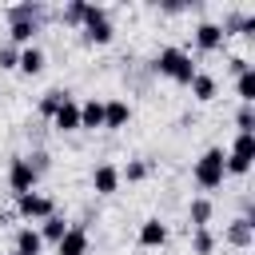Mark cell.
<instances>
[{
  "mask_svg": "<svg viewBox=\"0 0 255 255\" xmlns=\"http://www.w3.org/2000/svg\"><path fill=\"white\" fill-rule=\"evenodd\" d=\"M52 128L56 131H80V104L76 100H64V108L52 116Z\"/></svg>",
  "mask_w": 255,
  "mask_h": 255,
  "instance_id": "obj_18",
  "label": "cell"
},
{
  "mask_svg": "<svg viewBox=\"0 0 255 255\" xmlns=\"http://www.w3.org/2000/svg\"><path fill=\"white\" fill-rule=\"evenodd\" d=\"M227 155H231V159H239V163H251V159H255V135H235Z\"/></svg>",
  "mask_w": 255,
  "mask_h": 255,
  "instance_id": "obj_22",
  "label": "cell"
},
{
  "mask_svg": "<svg viewBox=\"0 0 255 255\" xmlns=\"http://www.w3.org/2000/svg\"><path fill=\"white\" fill-rule=\"evenodd\" d=\"M64 100H72V92H68V88H48V92L40 96V108H36V112H40L44 120H52V116L64 108Z\"/></svg>",
  "mask_w": 255,
  "mask_h": 255,
  "instance_id": "obj_19",
  "label": "cell"
},
{
  "mask_svg": "<svg viewBox=\"0 0 255 255\" xmlns=\"http://www.w3.org/2000/svg\"><path fill=\"white\" fill-rule=\"evenodd\" d=\"M104 128V100H84L80 104V131Z\"/></svg>",
  "mask_w": 255,
  "mask_h": 255,
  "instance_id": "obj_17",
  "label": "cell"
},
{
  "mask_svg": "<svg viewBox=\"0 0 255 255\" xmlns=\"http://www.w3.org/2000/svg\"><path fill=\"white\" fill-rule=\"evenodd\" d=\"M151 72L155 76H163V80H175L179 88H187L191 80H195V60L183 52V48H175V44H167V48H159L155 52V60H151Z\"/></svg>",
  "mask_w": 255,
  "mask_h": 255,
  "instance_id": "obj_1",
  "label": "cell"
},
{
  "mask_svg": "<svg viewBox=\"0 0 255 255\" xmlns=\"http://www.w3.org/2000/svg\"><path fill=\"white\" fill-rule=\"evenodd\" d=\"M247 20H251V12H239V8H231V12L223 16V24H219V28H223V36H235V32L243 36V32H247Z\"/></svg>",
  "mask_w": 255,
  "mask_h": 255,
  "instance_id": "obj_23",
  "label": "cell"
},
{
  "mask_svg": "<svg viewBox=\"0 0 255 255\" xmlns=\"http://www.w3.org/2000/svg\"><path fill=\"white\" fill-rule=\"evenodd\" d=\"M16 60H20V48L16 44H0V72H16Z\"/></svg>",
  "mask_w": 255,
  "mask_h": 255,
  "instance_id": "obj_28",
  "label": "cell"
},
{
  "mask_svg": "<svg viewBox=\"0 0 255 255\" xmlns=\"http://www.w3.org/2000/svg\"><path fill=\"white\" fill-rule=\"evenodd\" d=\"M235 96H239V104L255 108V68H247L243 76H235Z\"/></svg>",
  "mask_w": 255,
  "mask_h": 255,
  "instance_id": "obj_21",
  "label": "cell"
},
{
  "mask_svg": "<svg viewBox=\"0 0 255 255\" xmlns=\"http://www.w3.org/2000/svg\"><path fill=\"white\" fill-rule=\"evenodd\" d=\"M231 247H239V251H247L251 243H255V219L251 215H239V219H231L227 223V235H223Z\"/></svg>",
  "mask_w": 255,
  "mask_h": 255,
  "instance_id": "obj_7",
  "label": "cell"
},
{
  "mask_svg": "<svg viewBox=\"0 0 255 255\" xmlns=\"http://www.w3.org/2000/svg\"><path fill=\"white\" fill-rule=\"evenodd\" d=\"M131 120V104L128 100H104V128L116 131V128H128Z\"/></svg>",
  "mask_w": 255,
  "mask_h": 255,
  "instance_id": "obj_12",
  "label": "cell"
},
{
  "mask_svg": "<svg viewBox=\"0 0 255 255\" xmlns=\"http://www.w3.org/2000/svg\"><path fill=\"white\" fill-rule=\"evenodd\" d=\"M8 24H16V20H32V24H44V16H48V8L40 4V0H20V4H8Z\"/></svg>",
  "mask_w": 255,
  "mask_h": 255,
  "instance_id": "obj_9",
  "label": "cell"
},
{
  "mask_svg": "<svg viewBox=\"0 0 255 255\" xmlns=\"http://www.w3.org/2000/svg\"><path fill=\"white\" fill-rule=\"evenodd\" d=\"M16 211L32 223H44L48 215H56V199L44 191H28V195H16Z\"/></svg>",
  "mask_w": 255,
  "mask_h": 255,
  "instance_id": "obj_4",
  "label": "cell"
},
{
  "mask_svg": "<svg viewBox=\"0 0 255 255\" xmlns=\"http://www.w3.org/2000/svg\"><path fill=\"white\" fill-rule=\"evenodd\" d=\"M147 175H151L147 159H128V167H120V179H128V183H143Z\"/></svg>",
  "mask_w": 255,
  "mask_h": 255,
  "instance_id": "obj_24",
  "label": "cell"
},
{
  "mask_svg": "<svg viewBox=\"0 0 255 255\" xmlns=\"http://www.w3.org/2000/svg\"><path fill=\"white\" fill-rule=\"evenodd\" d=\"M120 183H124V179H120V167H116V163L104 159V163L92 167V191H96V195H116Z\"/></svg>",
  "mask_w": 255,
  "mask_h": 255,
  "instance_id": "obj_6",
  "label": "cell"
},
{
  "mask_svg": "<svg viewBox=\"0 0 255 255\" xmlns=\"http://www.w3.org/2000/svg\"><path fill=\"white\" fill-rule=\"evenodd\" d=\"M247 68H251V64H247V56H231V60H227V72H231V76H243Z\"/></svg>",
  "mask_w": 255,
  "mask_h": 255,
  "instance_id": "obj_30",
  "label": "cell"
},
{
  "mask_svg": "<svg viewBox=\"0 0 255 255\" xmlns=\"http://www.w3.org/2000/svg\"><path fill=\"white\" fill-rule=\"evenodd\" d=\"M211 215H215V203H211L207 195H195V199L187 203V223H191V231H195V227H207Z\"/></svg>",
  "mask_w": 255,
  "mask_h": 255,
  "instance_id": "obj_14",
  "label": "cell"
},
{
  "mask_svg": "<svg viewBox=\"0 0 255 255\" xmlns=\"http://www.w3.org/2000/svg\"><path fill=\"white\" fill-rule=\"evenodd\" d=\"M223 40H227V36H223V28H219L215 20H199V24H195V48H199V52H219Z\"/></svg>",
  "mask_w": 255,
  "mask_h": 255,
  "instance_id": "obj_8",
  "label": "cell"
},
{
  "mask_svg": "<svg viewBox=\"0 0 255 255\" xmlns=\"http://www.w3.org/2000/svg\"><path fill=\"white\" fill-rule=\"evenodd\" d=\"M84 8H88V0H72V4H64L60 20H64L68 28H80V20H84Z\"/></svg>",
  "mask_w": 255,
  "mask_h": 255,
  "instance_id": "obj_27",
  "label": "cell"
},
{
  "mask_svg": "<svg viewBox=\"0 0 255 255\" xmlns=\"http://www.w3.org/2000/svg\"><path fill=\"white\" fill-rule=\"evenodd\" d=\"M235 135H255V108L251 104H239V112H235Z\"/></svg>",
  "mask_w": 255,
  "mask_h": 255,
  "instance_id": "obj_25",
  "label": "cell"
},
{
  "mask_svg": "<svg viewBox=\"0 0 255 255\" xmlns=\"http://www.w3.org/2000/svg\"><path fill=\"white\" fill-rule=\"evenodd\" d=\"M191 251H195V255H211V251H215L211 227H195V231H191Z\"/></svg>",
  "mask_w": 255,
  "mask_h": 255,
  "instance_id": "obj_26",
  "label": "cell"
},
{
  "mask_svg": "<svg viewBox=\"0 0 255 255\" xmlns=\"http://www.w3.org/2000/svg\"><path fill=\"white\" fill-rule=\"evenodd\" d=\"M223 159H227V151H223V147H207V151L195 159V167H191V179H195L203 191H215V187H223V175H227Z\"/></svg>",
  "mask_w": 255,
  "mask_h": 255,
  "instance_id": "obj_3",
  "label": "cell"
},
{
  "mask_svg": "<svg viewBox=\"0 0 255 255\" xmlns=\"http://www.w3.org/2000/svg\"><path fill=\"white\" fill-rule=\"evenodd\" d=\"M80 36H84V44H96V48L112 44V36H116L112 12H108L104 4H88V8H84V20H80Z\"/></svg>",
  "mask_w": 255,
  "mask_h": 255,
  "instance_id": "obj_2",
  "label": "cell"
},
{
  "mask_svg": "<svg viewBox=\"0 0 255 255\" xmlns=\"http://www.w3.org/2000/svg\"><path fill=\"white\" fill-rule=\"evenodd\" d=\"M44 64H48V56H44V48H40V44H28V48H20V60H16V72H24V76H40V72H44Z\"/></svg>",
  "mask_w": 255,
  "mask_h": 255,
  "instance_id": "obj_11",
  "label": "cell"
},
{
  "mask_svg": "<svg viewBox=\"0 0 255 255\" xmlns=\"http://www.w3.org/2000/svg\"><path fill=\"white\" fill-rule=\"evenodd\" d=\"M139 247H163L167 243V223L159 219V215H151V219H143L139 223Z\"/></svg>",
  "mask_w": 255,
  "mask_h": 255,
  "instance_id": "obj_10",
  "label": "cell"
},
{
  "mask_svg": "<svg viewBox=\"0 0 255 255\" xmlns=\"http://www.w3.org/2000/svg\"><path fill=\"white\" fill-rule=\"evenodd\" d=\"M187 88H191L195 104H211V100L219 96V84H215V76H207V72H195V80H191Z\"/></svg>",
  "mask_w": 255,
  "mask_h": 255,
  "instance_id": "obj_16",
  "label": "cell"
},
{
  "mask_svg": "<svg viewBox=\"0 0 255 255\" xmlns=\"http://www.w3.org/2000/svg\"><path fill=\"white\" fill-rule=\"evenodd\" d=\"M8 255H16V251H8Z\"/></svg>",
  "mask_w": 255,
  "mask_h": 255,
  "instance_id": "obj_31",
  "label": "cell"
},
{
  "mask_svg": "<svg viewBox=\"0 0 255 255\" xmlns=\"http://www.w3.org/2000/svg\"><path fill=\"white\" fill-rule=\"evenodd\" d=\"M28 163H32V171H36V175H44V171H48V151H32V155H28Z\"/></svg>",
  "mask_w": 255,
  "mask_h": 255,
  "instance_id": "obj_29",
  "label": "cell"
},
{
  "mask_svg": "<svg viewBox=\"0 0 255 255\" xmlns=\"http://www.w3.org/2000/svg\"><path fill=\"white\" fill-rule=\"evenodd\" d=\"M12 251H16V255H40V251H44L40 231H36V227H20L16 239H12Z\"/></svg>",
  "mask_w": 255,
  "mask_h": 255,
  "instance_id": "obj_15",
  "label": "cell"
},
{
  "mask_svg": "<svg viewBox=\"0 0 255 255\" xmlns=\"http://www.w3.org/2000/svg\"><path fill=\"white\" fill-rule=\"evenodd\" d=\"M68 227H72V223H68V219L56 211V215H48V219H44L36 231H40V239H44V243H60V239L68 235Z\"/></svg>",
  "mask_w": 255,
  "mask_h": 255,
  "instance_id": "obj_20",
  "label": "cell"
},
{
  "mask_svg": "<svg viewBox=\"0 0 255 255\" xmlns=\"http://www.w3.org/2000/svg\"><path fill=\"white\" fill-rule=\"evenodd\" d=\"M36 183H40V175L32 171L28 155H12V163H8V187H12V195H28V191H36Z\"/></svg>",
  "mask_w": 255,
  "mask_h": 255,
  "instance_id": "obj_5",
  "label": "cell"
},
{
  "mask_svg": "<svg viewBox=\"0 0 255 255\" xmlns=\"http://www.w3.org/2000/svg\"><path fill=\"white\" fill-rule=\"evenodd\" d=\"M56 255H88V231H84L80 223H72L68 235L56 243Z\"/></svg>",
  "mask_w": 255,
  "mask_h": 255,
  "instance_id": "obj_13",
  "label": "cell"
}]
</instances>
